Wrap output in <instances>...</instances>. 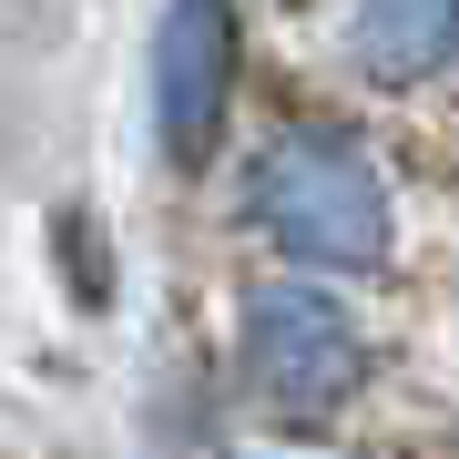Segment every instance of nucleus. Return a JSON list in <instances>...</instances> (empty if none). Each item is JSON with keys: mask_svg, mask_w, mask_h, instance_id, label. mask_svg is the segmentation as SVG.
<instances>
[{"mask_svg": "<svg viewBox=\"0 0 459 459\" xmlns=\"http://www.w3.org/2000/svg\"><path fill=\"white\" fill-rule=\"evenodd\" d=\"M327 51L368 92H429L459 72V0H327Z\"/></svg>", "mask_w": 459, "mask_h": 459, "instance_id": "obj_4", "label": "nucleus"}, {"mask_svg": "<svg viewBox=\"0 0 459 459\" xmlns=\"http://www.w3.org/2000/svg\"><path fill=\"white\" fill-rule=\"evenodd\" d=\"M265 459H276V449H265Z\"/></svg>", "mask_w": 459, "mask_h": 459, "instance_id": "obj_5", "label": "nucleus"}, {"mask_svg": "<svg viewBox=\"0 0 459 459\" xmlns=\"http://www.w3.org/2000/svg\"><path fill=\"white\" fill-rule=\"evenodd\" d=\"M235 377L276 429H337L377 388V337L327 276L276 265L235 296Z\"/></svg>", "mask_w": 459, "mask_h": 459, "instance_id": "obj_2", "label": "nucleus"}, {"mask_svg": "<svg viewBox=\"0 0 459 459\" xmlns=\"http://www.w3.org/2000/svg\"><path fill=\"white\" fill-rule=\"evenodd\" d=\"M235 72H246V21L235 0H164L153 21V143L164 164H214L225 143V113H235Z\"/></svg>", "mask_w": 459, "mask_h": 459, "instance_id": "obj_3", "label": "nucleus"}, {"mask_svg": "<svg viewBox=\"0 0 459 459\" xmlns=\"http://www.w3.org/2000/svg\"><path fill=\"white\" fill-rule=\"evenodd\" d=\"M246 225L296 276H388L398 265V184L347 123H276L246 164Z\"/></svg>", "mask_w": 459, "mask_h": 459, "instance_id": "obj_1", "label": "nucleus"}]
</instances>
